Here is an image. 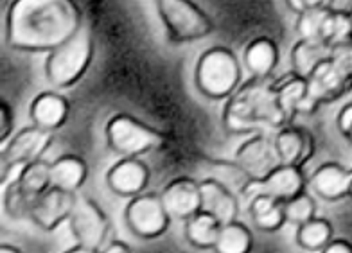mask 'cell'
I'll use <instances>...</instances> for the list:
<instances>
[{"mask_svg":"<svg viewBox=\"0 0 352 253\" xmlns=\"http://www.w3.org/2000/svg\"><path fill=\"white\" fill-rule=\"evenodd\" d=\"M83 28L76 0H11L6 42L22 52H51Z\"/></svg>","mask_w":352,"mask_h":253,"instance_id":"obj_1","label":"cell"},{"mask_svg":"<svg viewBox=\"0 0 352 253\" xmlns=\"http://www.w3.org/2000/svg\"><path fill=\"white\" fill-rule=\"evenodd\" d=\"M223 124L232 133H248L254 129H280L289 124L278 102V83L272 78H254L239 87L227 99Z\"/></svg>","mask_w":352,"mask_h":253,"instance_id":"obj_2","label":"cell"},{"mask_svg":"<svg viewBox=\"0 0 352 253\" xmlns=\"http://www.w3.org/2000/svg\"><path fill=\"white\" fill-rule=\"evenodd\" d=\"M195 85L205 97L227 101L241 87V61L228 47H210L196 61Z\"/></svg>","mask_w":352,"mask_h":253,"instance_id":"obj_3","label":"cell"},{"mask_svg":"<svg viewBox=\"0 0 352 253\" xmlns=\"http://www.w3.org/2000/svg\"><path fill=\"white\" fill-rule=\"evenodd\" d=\"M94 58V42L88 29L81 28L74 36L47 52L45 78L56 88H70L87 74Z\"/></svg>","mask_w":352,"mask_h":253,"instance_id":"obj_4","label":"cell"},{"mask_svg":"<svg viewBox=\"0 0 352 253\" xmlns=\"http://www.w3.org/2000/svg\"><path fill=\"white\" fill-rule=\"evenodd\" d=\"M158 19L171 43H190L209 38L214 32L212 19L195 0H153Z\"/></svg>","mask_w":352,"mask_h":253,"instance_id":"obj_5","label":"cell"},{"mask_svg":"<svg viewBox=\"0 0 352 253\" xmlns=\"http://www.w3.org/2000/svg\"><path fill=\"white\" fill-rule=\"evenodd\" d=\"M108 148L119 157H142L146 153L158 151L167 146L164 131L148 126L130 113H117L107 122Z\"/></svg>","mask_w":352,"mask_h":253,"instance_id":"obj_6","label":"cell"},{"mask_svg":"<svg viewBox=\"0 0 352 253\" xmlns=\"http://www.w3.org/2000/svg\"><path fill=\"white\" fill-rule=\"evenodd\" d=\"M67 225L76 241V248H70V252L79 253H101L111 230L107 214L87 196H78Z\"/></svg>","mask_w":352,"mask_h":253,"instance_id":"obj_7","label":"cell"},{"mask_svg":"<svg viewBox=\"0 0 352 253\" xmlns=\"http://www.w3.org/2000/svg\"><path fill=\"white\" fill-rule=\"evenodd\" d=\"M124 221L131 234L140 239H157L166 234L173 217L164 207L160 194L140 192L126 205Z\"/></svg>","mask_w":352,"mask_h":253,"instance_id":"obj_8","label":"cell"},{"mask_svg":"<svg viewBox=\"0 0 352 253\" xmlns=\"http://www.w3.org/2000/svg\"><path fill=\"white\" fill-rule=\"evenodd\" d=\"M234 162L245 170L250 179L266 178L278 166H283L275 146V138H270L268 135L263 133L245 140L236 149Z\"/></svg>","mask_w":352,"mask_h":253,"instance_id":"obj_9","label":"cell"},{"mask_svg":"<svg viewBox=\"0 0 352 253\" xmlns=\"http://www.w3.org/2000/svg\"><path fill=\"white\" fill-rule=\"evenodd\" d=\"M52 142H54V131L43 129L36 124L19 129L8 142L2 144V164H10V162L31 164L42 160Z\"/></svg>","mask_w":352,"mask_h":253,"instance_id":"obj_10","label":"cell"},{"mask_svg":"<svg viewBox=\"0 0 352 253\" xmlns=\"http://www.w3.org/2000/svg\"><path fill=\"white\" fill-rule=\"evenodd\" d=\"M76 199L78 192L51 187L34 199L29 219H33L43 232L58 230L63 223H69Z\"/></svg>","mask_w":352,"mask_h":253,"instance_id":"obj_11","label":"cell"},{"mask_svg":"<svg viewBox=\"0 0 352 253\" xmlns=\"http://www.w3.org/2000/svg\"><path fill=\"white\" fill-rule=\"evenodd\" d=\"M306 185L307 182L302 167L283 164L274 173H270L266 178L252 179L243 196L252 198L255 194H268L280 201H286V199L293 198L295 194L306 190Z\"/></svg>","mask_w":352,"mask_h":253,"instance_id":"obj_12","label":"cell"},{"mask_svg":"<svg viewBox=\"0 0 352 253\" xmlns=\"http://www.w3.org/2000/svg\"><path fill=\"white\" fill-rule=\"evenodd\" d=\"M164 207L176 221H187L190 216L201 210L199 182L190 176H178L171 179L160 192Z\"/></svg>","mask_w":352,"mask_h":253,"instance_id":"obj_13","label":"cell"},{"mask_svg":"<svg viewBox=\"0 0 352 253\" xmlns=\"http://www.w3.org/2000/svg\"><path fill=\"white\" fill-rule=\"evenodd\" d=\"M149 184V169L140 157H121L107 173V185L122 198H133L144 192Z\"/></svg>","mask_w":352,"mask_h":253,"instance_id":"obj_14","label":"cell"},{"mask_svg":"<svg viewBox=\"0 0 352 253\" xmlns=\"http://www.w3.org/2000/svg\"><path fill=\"white\" fill-rule=\"evenodd\" d=\"M199 192H201V210L209 212L218 217L219 223L236 221L239 216V194L216 178L199 179Z\"/></svg>","mask_w":352,"mask_h":253,"instance_id":"obj_15","label":"cell"},{"mask_svg":"<svg viewBox=\"0 0 352 253\" xmlns=\"http://www.w3.org/2000/svg\"><path fill=\"white\" fill-rule=\"evenodd\" d=\"M351 74L334 58L322 61L307 76V102H324L342 92Z\"/></svg>","mask_w":352,"mask_h":253,"instance_id":"obj_16","label":"cell"},{"mask_svg":"<svg viewBox=\"0 0 352 253\" xmlns=\"http://www.w3.org/2000/svg\"><path fill=\"white\" fill-rule=\"evenodd\" d=\"M352 169L327 162L316 167L307 179V187L325 201H338L351 192Z\"/></svg>","mask_w":352,"mask_h":253,"instance_id":"obj_17","label":"cell"},{"mask_svg":"<svg viewBox=\"0 0 352 253\" xmlns=\"http://www.w3.org/2000/svg\"><path fill=\"white\" fill-rule=\"evenodd\" d=\"M69 113V101L61 94L51 92V90L38 94L31 102V108H29V117L33 120V124L54 131V133L65 124Z\"/></svg>","mask_w":352,"mask_h":253,"instance_id":"obj_18","label":"cell"},{"mask_svg":"<svg viewBox=\"0 0 352 253\" xmlns=\"http://www.w3.org/2000/svg\"><path fill=\"white\" fill-rule=\"evenodd\" d=\"M274 138L278 157L283 164H287V166L304 167V164L315 153V138L304 129L284 126L277 129V135Z\"/></svg>","mask_w":352,"mask_h":253,"instance_id":"obj_19","label":"cell"},{"mask_svg":"<svg viewBox=\"0 0 352 253\" xmlns=\"http://www.w3.org/2000/svg\"><path fill=\"white\" fill-rule=\"evenodd\" d=\"M278 45L268 36L254 38L243 51V65L254 78H272L278 65Z\"/></svg>","mask_w":352,"mask_h":253,"instance_id":"obj_20","label":"cell"},{"mask_svg":"<svg viewBox=\"0 0 352 253\" xmlns=\"http://www.w3.org/2000/svg\"><path fill=\"white\" fill-rule=\"evenodd\" d=\"M252 221L255 228L266 234L280 230L286 225V214H284V201L268 196V194H255L248 201Z\"/></svg>","mask_w":352,"mask_h":253,"instance_id":"obj_21","label":"cell"},{"mask_svg":"<svg viewBox=\"0 0 352 253\" xmlns=\"http://www.w3.org/2000/svg\"><path fill=\"white\" fill-rule=\"evenodd\" d=\"M88 178L87 162L78 155H63L51 162L52 187L78 192Z\"/></svg>","mask_w":352,"mask_h":253,"instance_id":"obj_22","label":"cell"},{"mask_svg":"<svg viewBox=\"0 0 352 253\" xmlns=\"http://www.w3.org/2000/svg\"><path fill=\"white\" fill-rule=\"evenodd\" d=\"M334 47L322 40H300L292 49V65L293 72L302 78L313 72L322 61L333 58Z\"/></svg>","mask_w":352,"mask_h":253,"instance_id":"obj_23","label":"cell"},{"mask_svg":"<svg viewBox=\"0 0 352 253\" xmlns=\"http://www.w3.org/2000/svg\"><path fill=\"white\" fill-rule=\"evenodd\" d=\"M186 223V237L195 248L214 250V244L218 241L221 223L218 217L205 210H198L195 216H190Z\"/></svg>","mask_w":352,"mask_h":253,"instance_id":"obj_24","label":"cell"},{"mask_svg":"<svg viewBox=\"0 0 352 253\" xmlns=\"http://www.w3.org/2000/svg\"><path fill=\"white\" fill-rule=\"evenodd\" d=\"M307 101V79L293 72L283 83H278V102L283 106L287 120L292 122Z\"/></svg>","mask_w":352,"mask_h":253,"instance_id":"obj_25","label":"cell"},{"mask_svg":"<svg viewBox=\"0 0 352 253\" xmlns=\"http://www.w3.org/2000/svg\"><path fill=\"white\" fill-rule=\"evenodd\" d=\"M254 246V237L248 226L243 223L230 221L221 225L218 241L214 244V252L218 253H248Z\"/></svg>","mask_w":352,"mask_h":253,"instance_id":"obj_26","label":"cell"},{"mask_svg":"<svg viewBox=\"0 0 352 253\" xmlns=\"http://www.w3.org/2000/svg\"><path fill=\"white\" fill-rule=\"evenodd\" d=\"M333 239V225L324 217H313L304 225L297 226V243L307 252H324Z\"/></svg>","mask_w":352,"mask_h":253,"instance_id":"obj_27","label":"cell"},{"mask_svg":"<svg viewBox=\"0 0 352 253\" xmlns=\"http://www.w3.org/2000/svg\"><path fill=\"white\" fill-rule=\"evenodd\" d=\"M20 185L22 189L31 196L33 199H36L38 196H42L47 189H51V162L47 160H36L28 164L25 170H23V176L20 179Z\"/></svg>","mask_w":352,"mask_h":253,"instance_id":"obj_28","label":"cell"},{"mask_svg":"<svg viewBox=\"0 0 352 253\" xmlns=\"http://www.w3.org/2000/svg\"><path fill=\"white\" fill-rule=\"evenodd\" d=\"M329 8L306 10L297 14V32L300 40H322L324 42V29L329 19Z\"/></svg>","mask_w":352,"mask_h":253,"instance_id":"obj_29","label":"cell"},{"mask_svg":"<svg viewBox=\"0 0 352 253\" xmlns=\"http://www.w3.org/2000/svg\"><path fill=\"white\" fill-rule=\"evenodd\" d=\"M324 42L333 47L352 43V13L331 10L324 29Z\"/></svg>","mask_w":352,"mask_h":253,"instance_id":"obj_30","label":"cell"},{"mask_svg":"<svg viewBox=\"0 0 352 253\" xmlns=\"http://www.w3.org/2000/svg\"><path fill=\"white\" fill-rule=\"evenodd\" d=\"M284 214H286V221L289 225H304V223L316 216L315 198L306 190L295 194L293 198L284 201Z\"/></svg>","mask_w":352,"mask_h":253,"instance_id":"obj_31","label":"cell"},{"mask_svg":"<svg viewBox=\"0 0 352 253\" xmlns=\"http://www.w3.org/2000/svg\"><path fill=\"white\" fill-rule=\"evenodd\" d=\"M34 199L22 189V185H11L2 189V207L11 219H23L31 216Z\"/></svg>","mask_w":352,"mask_h":253,"instance_id":"obj_32","label":"cell"},{"mask_svg":"<svg viewBox=\"0 0 352 253\" xmlns=\"http://www.w3.org/2000/svg\"><path fill=\"white\" fill-rule=\"evenodd\" d=\"M14 133V111L8 101L0 102V142L6 144Z\"/></svg>","mask_w":352,"mask_h":253,"instance_id":"obj_33","label":"cell"},{"mask_svg":"<svg viewBox=\"0 0 352 253\" xmlns=\"http://www.w3.org/2000/svg\"><path fill=\"white\" fill-rule=\"evenodd\" d=\"M25 167H28V164H23V162H10V164H2V176H0V185H2V189L11 187V185L20 184V179H22Z\"/></svg>","mask_w":352,"mask_h":253,"instance_id":"obj_34","label":"cell"},{"mask_svg":"<svg viewBox=\"0 0 352 253\" xmlns=\"http://www.w3.org/2000/svg\"><path fill=\"white\" fill-rule=\"evenodd\" d=\"M336 124H338V129L343 135H347L352 129V102H347L343 106L338 113V119H336Z\"/></svg>","mask_w":352,"mask_h":253,"instance_id":"obj_35","label":"cell"},{"mask_svg":"<svg viewBox=\"0 0 352 253\" xmlns=\"http://www.w3.org/2000/svg\"><path fill=\"white\" fill-rule=\"evenodd\" d=\"M325 253H352V244L343 239H331L324 248Z\"/></svg>","mask_w":352,"mask_h":253,"instance_id":"obj_36","label":"cell"},{"mask_svg":"<svg viewBox=\"0 0 352 253\" xmlns=\"http://www.w3.org/2000/svg\"><path fill=\"white\" fill-rule=\"evenodd\" d=\"M130 252H131L130 244L119 239H111L110 243L104 244V248L101 250V253H130Z\"/></svg>","mask_w":352,"mask_h":253,"instance_id":"obj_37","label":"cell"},{"mask_svg":"<svg viewBox=\"0 0 352 253\" xmlns=\"http://www.w3.org/2000/svg\"><path fill=\"white\" fill-rule=\"evenodd\" d=\"M333 0H302L304 4V11L306 10H318V8H329Z\"/></svg>","mask_w":352,"mask_h":253,"instance_id":"obj_38","label":"cell"},{"mask_svg":"<svg viewBox=\"0 0 352 253\" xmlns=\"http://www.w3.org/2000/svg\"><path fill=\"white\" fill-rule=\"evenodd\" d=\"M284 2H286L287 8H289L295 14L304 13V4H302V0H284Z\"/></svg>","mask_w":352,"mask_h":253,"instance_id":"obj_39","label":"cell"},{"mask_svg":"<svg viewBox=\"0 0 352 253\" xmlns=\"http://www.w3.org/2000/svg\"><path fill=\"white\" fill-rule=\"evenodd\" d=\"M0 253H22V250L19 246H14V244L2 243L0 244Z\"/></svg>","mask_w":352,"mask_h":253,"instance_id":"obj_40","label":"cell"},{"mask_svg":"<svg viewBox=\"0 0 352 253\" xmlns=\"http://www.w3.org/2000/svg\"><path fill=\"white\" fill-rule=\"evenodd\" d=\"M347 137L351 138V140H352V129H351V131H349V133H347Z\"/></svg>","mask_w":352,"mask_h":253,"instance_id":"obj_41","label":"cell"},{"mask_svg":"<svg viewBox=\"0 0 352 253\" xmlns=\"http://www.w3.org/2000/svg\"><path fill=\"white\" fill-rule=\"evenodd\" d=\"M349 196H352V184H351V192H349Z\"/></svg>","mask_w":352,"mask_h":253,"instance_id":"obj_42","label":"cell"}]
</instances>
